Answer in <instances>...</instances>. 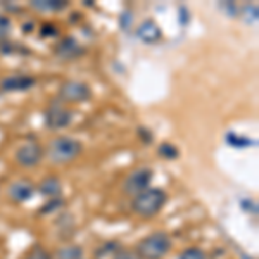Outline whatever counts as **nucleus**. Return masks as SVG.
<instances>
[{"label": "nucleus", "mask_w": 259, "mask_h": 259, "mask_svg": "<svg viewBox=\"0 0 259 259\" xmlns=\"http://www.w3.org/2000/svg\"><path fill=\"white\" fill-rule=\"evenodd\" d=\"M137 135H139L140 142H144L145 145H150L154 140V133L150 132L147 126H139V130H137Z\"/></svg>", "instance_id": "nucleus-25"}, {"label": "nucleus", "mask_w": 259, "mask_h": 259, "mask_svg": "<svg viewBox=\"0 0 259 259\" xmlns=\"http://www.w3.org/2000/svg\"><path fill=\"white\" fill-rule=\"evenodd\" d=\"M152 178H154V171L150 168H137L124 178L121 190H123V194L135 197V195H139L140 192L149 189Z\"/></svg>", "instance_id": "nucleus-6"}, {"label": "nucleus", "mask_w": 259, "mask_h": 259, "mask_svg": "<svg viewBox=\"0 0 259 259\" xmlns=\"http://www.w3.org/2000/svg\"><path fill=\"white\" fill-rule=\"evenodd\" d=\"M44 156L45 149L36 140H28L16 149V161L23 168H35V166H38L41 159H44Z\"/></svg>", "instance_id": "nucleus-7"}, {"label": "nucleus", "mask_w": 259, "mask_h": 259, "mask_svg": "<svg viewBox=\"0 0 259 259\" xmlns=\"http://www.w3.org/2000/svg\"><path fill=\"white\" fill-rule=\"evenodd\" d=\"M30 6L40 12H61L69 6L68 0H31Z\"/></svg>", "instance_id": "nucleus-13"}, {"label": "nucleus", "mask_w": 259, "mask_h": 259, "mask_svg": "<svg viewBox=\"0 0 259 259\" xmlns=\"http://www.w3.org/2000/svg\"><path fill=\"white\" fill-rule=\"evenodd\" d=\"M73 118H74V111L69 109L64 104H61L59 100H54L47 109H45V126L52 130V132L68 128Z\"/></svg>", "instance_id": "nucleus-5"}, {"label": "nucleus", "mask_w": 259, "mask_h": 259, "mask_svg": "<svg viewBox=\"0 0 259 259\" xmlns=\"http://www.w3.org/2000/svg\"><path fill=\"white\" fill-rule=\"evenodd\" d=\"M168 202V194L159 187H149L147 190L140 192L132 200V211L140 218H154L162 211Z\"/></svg>", "instance_id": "nucleus-1"}, {"label": "nucleus", "mask_w": 259, "mask_h": 259, "mask_svg": "<svg viewBox=\"0 0 259 259\" xmlns=\"http://www.w3.org/2000/svg\"><path fill=\"white\" fill-rule=\"evenodd\" d=\"M132 21H133L132 12H130V11H124L123 14L119 16V26H121V30H123V31H128V30H130V26H132Z\"/></svg>", "instance_id": "nucleus-26"}, {"label": "nucleus", "mask_w": 259, "mask_h": 259, "mask_svg": "<svg viewBox=\"0 0 259 259\" xmlns=\"http://www.w3.org/2000/svg\"><path fill=\"white\" fill-rule=\"evenodd\" d=\"M92 89L89 83L80 80H68L59 87L57 100L61 104H83L92 100Z\"/></svg>", "instance_id": "nucleus-4"}, {"label": "nucleus", "mask_w": 259, "mask_h": 259, "mask_svg": "<svg viewBox=\"0 0 259 259\" xmlns=\"http://www.w3.org/2000/svg\"><path fill=\"white\" fill-rule=\"evenodd\" d=\"M64 206H66V200L62 199V197H57V199H49L47 202H45L44 206H41L40 209H38V214H40V216H49V214H52V212L61 211Z\"/></svg>", "instance_id": "nucleus-19"}, {"label": "nucleus", "mask_w": 259, "mask_h": 259, "mask_svg": "<svg viewBox=\"0 0 259 259\" xmlns=\"http://www.w3.org/2000/svg\"><path fill=\"white\" fill-rule=\"evenodd\" d=\"M137 36L147 45H154L162 40V30L154 19H145L137 30Z\"/></svg>", "instance_id": "nucleus-11"}, {"label": "nucleus", "mask_w": 259, "mask_h": 259, "mask_svg": "<svg viewBox=\"0 0 259 259\" xmlns=\"http://www.w3.org/2000/svg\"><path fill=\"white\" fill-rule=\"evenodd\" d=\"M223 9L227 11L228 14H232V18H233V16H237V14H239V9H237V7H235V4H233V2H225Z\"/></svg>", "instance_id": "nucleus-28"}, {"label": "nucleus", "mask_w": 259, "mask_h": 259, "mask_svg": "<svg viewBox=\"0 0 259 259\" xmlns=\"http://www.w3.org/2000/svg\"><path fill=\"white\" fill-rule=\"evenodd\" d=\"M52 259H83V249L76 244L62 245L52 254Z\"/></svg>", "instance_id": "nucleus-14"}, {"label": "nucleus", "mask_w": 259, "mask_h": 259, "mask_svg": "<svg viewBox=\"0 0 259 259\" xmlns=\"http://www.w3.org/2000/svg\"><path fill=\"white\" fill-rule=\"evenodd\" d=\"M178 259H207V256L200 247H189L180 254Z\"/></svg>", "instance_id": "nucleus-21"}, {"label": "nucleus", "mask_w": 259, "mask_h": 259, "mask_svg": "<svg viewBox=\"0 0 259 259\" xmlns=\"http://www.w3.org/2000/svg\"><path fill=\"white\" fill-rule=\"evenodd\" d=\"M240 207L245 212H252V214H256V212H257V204L254 202L252 199H242L240 200Z\"/></svg>", "instance_id": "nucleus-27"}, {"label": "nucleus", "mask_w": 259, "mask_h": 259, "mask_svg": "<svg viewBox=\"0 0 259 259\" xmlns=\"http://www.w3.org/2000/svg\"><path fill=\"white\" fill-rule=\"evenodd\" d=\"M21 259H52V254H50L44 245L36 244V245H33V247Z\"/></svg>", "instance_id": "nucleus-20"}, {"label": "nucleus", "mask_w": 259, "mask_h": 259, "mask_svg": "<svg viewBox=\"0 0 259 259\" xmlns=\"http://www.w3.org/2000/svg\"><path fill=\"white\" fill-rule=\"evenodd\" d=\"M119 247H123L119 240H106L102 245H99V247L94 250V257L95 259H104L107 256H112V254H114Z\"/></svg>", "instance_id": "nucleus-16"}, {"label": "nucleus", "mask_w": 259, "mask_h": 259, "mask_svg": "<svg viewBox=\"0 0 259 259\" xmlns=\"http://www.w3.org/2000/svg\"><path fill=\"white\" fill-rule=\"evenodd\" d=\"M11 28H12L11 19L7 18L6 14H0V40H4V38H7V36H9Z\"/></svg>", "instance_id": "nucleus-24"}, {"label": "nucleus", "mask_w": 259, "mask_h": 259, "mask_svg": "<svg viewBox=\"0 0 259 259\" xmlns=\"http://www.w3.org/2000/svg\"><path fill=\"white\" fill-rule=\"evenodd\" d=\"M36 85V80L30 74H14L7 76L0 81V90L2 92H26L31 90Z\"/></svg>", "instance_id": "nucleus-10"}, {"label": "nucleus", "mask_w": 259, "mask_h": 259, "mask_svg": "<svg viewBox=\"0 0 259 259\" xmlns=\"http://www.w3.org/2000/svg\"><path fill=\"white\" fill-rule=\"evenodd\" d=\"M171 247H173V242H171L169 233L159 230L139 240L135 250L142 259H164L169 254Z\"/></svg>", "instance_id": "nucleus-3"}, {"label": "nucleus", "mask_w": 259, "mask_h": 259, "mask_svg": "<svg viewBox=\"0 0 259 259\" xmlns=\"http://www.w3.org/2000/svg\"><path fill=\"white\" fill-rule=\"evenodd\" d=\"M87 52V49L73 36H64L59 40V44L54 47V54H56L57 59L61 61H76L80 59L83 54Z\"/></svg>", "instance_id": "nucleus-8"}, {"label": "nucleus", "mask_w": 259, "mask_h": 259, "mask_svg": "<svg viewBox=\"0 0 259 259\" xmlns=\"http://www.w3.org/2000/svg\"><path fill=\"white\" fill-rule=\"evenodd\" d=\"M225 142H227L230 147H235V149H247V147H254V145H257V142L254 139L239 135V133H235V132H228L227 135H225Z\"/></svg>", "instance_id": "nucleus-15"}, {"label": "nucleus", "mask_w": 259, "mask_h": 259, "mask_svg": "<svg viewBox=\"0 0 259 259\" xmlns=\"http://www.w3.org/2000/svg\"><path fill=\"white\" fill-rule=\"evenodd\" d=\"M112 259H142L139 256L135 249H130V247H119L112 254Z\"/></svg>", "instance_id": "nucleus-22"}, {"label": "nucleus", "mask_w": 259, "mask_h": 259, "mask_svg": "<svg viewBox=\"0 0 259 259\" xmlns=\"http://www.w3.org/2000/svg\"><path fill=\"white\" fill-rule=\"evenodd\" d=\"M12 54H30V50L23 45H16L7 38L0 40V56H12Z\"/></svg>", "instance_id": "nucleus-18"}, {"label": "nucleus", "mask_w": 259, "mask_h": 259, "mask_svg": "<svg viewBox=\"0 0 259 259\" xmlns=\"http://www.w3.org/2000/svg\"><path fill=\"white\" fill-rule=\"evenodd\" d=\"M31 31H33V23L24 24V26H23V33H24V35H28V33H31Z\"/></svg>", "instance_id": "nucleus-29"}, {"label": "nucleus", "mask_w": 259, "mask_h": 259, "mask_svg": "<svg viewBox=\"0 0 259 259\" xmlns=\"http://www.w3.org/2000/svg\"><path fill=\"white\" fill-rule=\"evenodd\" d=\"M36 192V187L33 185L30 180L23 178V180H16L9 185L7 189V197H9L12 202L16 204H23V202H28Z\"/></svg>", "instance_id": "nucleus-9"}, {"label": "nucleus", "mask_w": 259, "mask_h": 259, "mask_svg": "<svg viewBox=\"0 0 259 259\" xmlns=\"http://www.w3.org/2000/svg\"><path fill=\"white\" fill-rule=\"evenodd\" d=\"M157 154H159V157L166 161H175L180 157V150L175 144H171V142H162L159 144V147H157Z\"/></svg>", "instance_id": "nucleus-17"}, {"label": "nucleus", "mask_w": 259, "mask_h": 259, "mask_svg": "<svg viewBox=\"0 0 259 259\" xmlns=\"http://www.w3.org/2000/svg\"><path fill=\"white\" fill-rule=\"evenodd\" d=\"M81 152H83L81 142L68 135L54 137L49 142L47 149H45V156L54 164H68V162L78 159L81 156Z\"/></svg>", "instance_id": "nucleus-2"}, {"label": "nucleus", "mask_w": 259, "mask_h": 259, "mask_svg": "<svg viewBox=\"0 0 259 259\" xmlns=\"http://www.w3.org/2000/svg\"><path fill=\"white\" fill-rule=\"evenodd\" d=\"M40 195L47 199H57V197H62V182L59 177L56 175H49L45 177L44 180L40 182V185L36 187Z\"/></svg>", "instance_id": "nucleus-12"}, {"label": "nucleus", "mask_w": 259, "mask_h": 259, "mask_svg": "<svg viewBox=\"0 0 259 259\" xmlns=\"http://www.w3.org/2000/svg\"><path fill=\"white\" fill-rule=\"evenodd\" d=\"M57 35H59V28H57L54 23L41 24V28H40V36H41V38H52V36H57Z\"/></svg>", "instance_id": "nucleus-23"}]
</instances>
